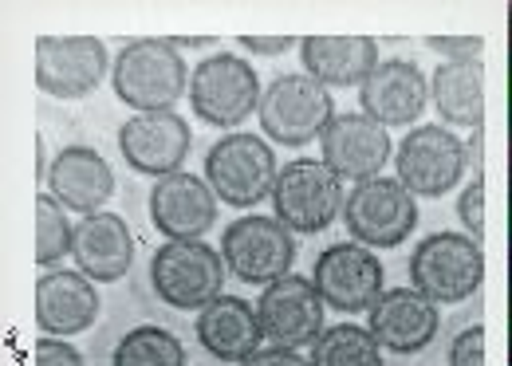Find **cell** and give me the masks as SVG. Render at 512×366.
<instances>
[{"instance_id": "obj_16", "label": "cell", "mask_w": 512, "mask_h": 366, "mask_svg": "<svg viewBox=\"0 0 512 366\" xmlns=\"http://www.w3.org/2000/svg\"><path fill=\"white\" fill-rule=\"evenodd\" d=\"M320 162L343 182H367L379 178L390 162V138L379 122H371L363 111L359 115H339L327 122L320 134Z\"/></svg>"}, {"instance_id": "obj_19", "label": "cell", "mask_w": 512, "mask_h": 366, "mask_svg": "<svg viewBox=\"0 0 512 366\" xmlns=\"http://www.w3.org/2000/svg\"><path fill=\"white\" fill-rule=\"evenodd\" d=\"M363 115L379 126H410L430 103V83L414 60H379L359 87Z\"/></svg>"}, {"instance_id": "obj_10", "label": "cell", "mask_w": 512, "mask_h": 366, "mask_svg": "<svg viewBox=\"0 0 512 366\" xmlns=\"http://www.w3.org/2000/svg\"><path fill=\"white\" fill-rule=\"evenodd\" d=\"M465 142L446 126H414L394 158L398 185L418 197H446L453 185L465 178Z\"/></svg>"}, {"instance_id": "obj_32", "label": "cell", "mask_w": 512, "mask_h": 366, "mask_svg": "<svg viewBox=\"0 0 512 366\" xmlns=\"http://www.w3.org/2000/svg\"><path fill=\"white\" fill-rule=\"evenodd\" d=\"M237 366H312V363L300 359V351H288V347H260V351H253L245 363Z\"/></svg>"}, {"instance_id": "obj_20", "label": "cell", "mask_w": 512, "mask_h": 366, "mask_svg": "<svg viewBox=\"0 0 512 366\" xmlns=\"http://www.w3.org/2000/svg\"><path fill=\"white\" fill-rule=\"evenodd\" d=\"M48 189L71 213H103L115 197V170L95 146H64L48 166Z\"/></svg>"}, {"instance_id": "obj_28", "label": "cell", "mask_w": 512, "mask_h": 366, "mask_svg": "<svg viewBox=\"0 0 512 366\" xmlns=\"http://www.w3.org/2000/svg\"><path fill=\"white\" fill-rule=\"evenodd\" d=\"M457 217L465 225V237L469 241H485V178L469 182L457 197Z\"/></svg>"}, {"instance_id": "obj_30", "label": "cell", "mask_w": 512, "mask_h": 366, "mask_svg": "<svg viewBox=\"0 0 512 366\" xmlns=\"http://www.w3.org/2000/svg\"><path fill=\"white\" fill-rule=\"evenodd\" d=\"M426 48H430V52H438V56H446V63L481 60V52H485L481 36H430V40H426Z\"/></svg>"}, {"instance_id": "obj_13", "label": "cell", "mask_w": 512, "mask_h": 366, "mask_svg": "<svg viewBox=\"0 0 512 366\" xmlns=\"http://www.w3.org/2000/svg\"><path fill=\"white\" fill-rule=\"evenodd\" d=\"M256 319L264 339H272V347H312L323 335V300L312 280L304 276H284L276 284H268L256 300Z\"/></svg>"}, {"instance_id": "obj_29", "label": "cell", "mask_w": 512, "mask_h": 366, "mask_svg": "<svg viewBox=\"0 0 512 366\" xmlns=\"http://www.w3.org/2000/svg\"><path fill=\"white\" fill-rule=\"evenodd\" d=\"M449 366H485V327L473 323L465 327L453 347H449Z\"/></svg>"}, {"instance_id": "obj_12", "label": "cell", "mask_w": 512, "mask_h": 366, "mask_svg": "<svg viewBox=\"0 0 512 366\" xmlns=\"http://www.w3.org/2000/svg\"><path fill=\"white\" fill-rule=\"evenodd\" d=\"M386 280L383 260L355 241H339L331 248H323L312 264V284L320 292L323 307H335V311H367V307L379 300Z\"/></svg>"}, {"instance_id": "obj_5", "label": "cell", "mask_w": 512, "mask_h": 366, "mask_svg": "<svg viewBox=\"0 0 512 366\" xmlns=\"http://www.w3.org/2000/svg\"><path fill=\"white\" fill-rule=\"evenodd\" d=\"M272 209L288 233L316 237L343 213V182L316 158H296L276 174Z\"/></svg>"}, {"instance_id": "obj_9", "label": "cell", "mask_w": 512, "mask_h": 366, "mask_svg": "<svg viewBox=\"0 0 512 366\" xmlns=\"http://www.w3.org/2000/svg\"><path fill=\"white\" fill-rule=\"evenodd\" d=\"M343 225L347 237L363 248H398L418 225V201L398 178H367L343 197Z\"/></svg>"}, {"instance_id": "obj_14", "label": "cell", "mask_w": 512, "mask_h": 366, "mask_svg": "<svg viewBox=\"0 0 512 366\" xmlns=\"http://www.w3.org/2000/svg\"><path fill=\"white\" fill-rule=\"evenodd\" d=\"M193 134L190 122L174 111H158V115H130L119 126V150L127 158V166L142 178H170L182 170V162L190 158Z\"/></svg>"}, {"instance_id": "obj_18", "label": "cell", "mask_w": 512, "mask_h": 366, "mask_svg": "<svg viewBox=\"0 0 512 366\" xmlns=\"http://www.w3.org/2000/svg\"><path fill=\"white\" fill-rule=\"evenodd\" d=\"M99 311H103L99 288L83 272L48 268L36 280V327L52 339H71L91 331L99 323Z\"/></svg>"}, {"instance_id": "obj_7", "label": "cell", "mask_w": 512, "mask_h": 366, "mask_svg": "<svg viewBox=\"0 0 512 366\" xmlns=\"http://www.w3.org/2000/svg\"><path fill=\"white\" fill-rule=\"evenodd\" d=\"M296 252H300L296 237L276 217H260V213L233 221L225 229V237H221L225 272L237 276L249 288H268V284L292 276Z\"/></svg>"}, {"instance_id": "obj_23", "label": "cell", "mask_w": 512, "mask_h": 366, "mask_svg": "<svg viewBox=\"0 0 512 366\" xmlns=\"http://www.w3.org/2000/svg\"><path fill=\"white\" fill-rule=\"evenodd\" d=\"M300 60L320 87H363L379 63V44L371 36H304Z\"/></svg>"}, {"instance_id": "obj_3", "label": "cell", "mask_w": 512, "mask_h": 366, "mask_svg": "<svg viewBox=\"0 0 512 366\" xmlns=\"http://www.w3.org/2000/svg\"><path fill=\"white\" fill-rule=\"evenodd\" d=\"M276 174V154L256 134H225L205 154V182L229 209H256L264 197H272Z\"/></svg>"}, {"instance_id": "obj_22", "label": "cell", "mask_w": 512, "mask_h": 366, "mask_svg": "<svg viewBox=\"0 0 512 366\" xmlns=\"http://www.w3.org/2000/svg\"><path fill=\"white\" fill-rule=\"evenodd\" d=\"M197 343L217 359V363H245L253 351H260L264 331L256 319V307L241 296H217L213 304L197 311Z\"/></svg>"}, {"instance_id": "obj_27", "label": "cell", "mask_w": 512, "mask_h": 366, "mask_svg": "<svg viewBox=\"0 0 512 366\" xmlns=\"http://www.w3.org/2000/svg\"><path fill=\"white\" fill-rule=\"evenodd\" d=\"M75 244V225H67L64 205L52 193L36 197V264L56 268Z\"/></svg>"}, {"instance_id": "obj_31", "label": "cell", "mask_w": 512, "mask_h": 366, "mask_svg": "<svg viewBox=\"0 0 512 366\" xmlns=\"http://www.w3.org/2000/svg\"><path fill=\"white\" fill-rule=\"evenodd\" d=\"M32 366H83V355H79L67 339L40 335L36 347H32Z\"/></svg>"}, {"instance_id": "obj_25", "label": "cell", "mask_w": 512, "mask_h": 366, "mask_svg": "<svg viewBox=\"0 0 512 366\" xmlns=\"http://www.w3.org/2000/svg\"><path fill=\"white\" fill-rule=\"evenodd\" d=\"M312 366H383V347L371 339L367 327L335 323L323 327V335L312 343Z\"/></svg>"}, {"instance_id": "obj_2", "label": "cell", "mask_w": 512, "mask_h": 366, "mask_svg": "<svg viewBox=\"0 0 512 366\" xmlns=\"http://www.w3.org/2000/svg\"><path fill=\"white\" fill-rule=\"evenodd\" d=\"M485 284V248L465 233H430L410 256V288L430 304H461Z\"/></svg>"}, {"instance_id": "obj_8", "label": "cell", "mask_w": 512, "mask_h": 366, "mask_svg": "<svg viewBox=\"0 0 512 366\" xmlns=\"http://www.w3.org/2000/svg\"><path fill=\"white\" fill-rule=\"evenodd\" d=\"M256 103H260V79L249 60L233 52H217L193 67L190 107L205 126L233 130L256 115Z\"/></svg>"}, {"instance_id": "obj_33", "label": "cell", "mask_w": 512, "mask_h": 366, "mask_svg": "<svg viewBox=\"0 0 512 366\" xmlns=\"http://www.w3.org/2000/svg\"><path fill=\"white\" fill-rule=\"evenodd\" d=\"M300 40L292 36H241V48L245 52H256V56H284L288 48H296Z\"/></svg>"}, {"instance_id": "obj_24", "label": "cell", "mask_w": 512, "mask_h": 366, "mask_svg": "<svg viewBox=\"0 0 512 366\" xmlns=\"http://www.w3.org/2000/svg\"><path fill=\"white\" fill-rule=\"evenodd\" d=\"M430 95L442 122L449 126H481L485 119V67L481 60L442 63L430 75Z\"/></svg>"}, {"instance_id": "obj_4", "label": "cell", "mask_w": 512, "mask_h": 366, "mask_svg": "<svg viewBox=\"0 0 512 366\" xmlns=\"http://www.w3.org/2000/svg\"><path fill=\"white\" fill-rule=\"evenodd\" d=\"M256 119L272 142L308 146L327 130V122L335 119V103H331V91L320 87L316 79H308L304 71L300 75H276L260 91Z\"/></svg>"}, {"instance_id": "obj_26", "label": "cell", "mask_w": 512, "mask_h": 366, "mask_svg": "<svg viewBox=\"0 0 512 366\" xmlns=\"http://www.w3.org/2000/svg\"><path fill=\"white\" fill-rule=\"evenodd\" d=\"M111 366H186V347L174 331L142 323L119 339Z\"/></svg>"}, {"instance_id": "obj_6", "label": "cell", "mask_w": 512, "mask_h": 366, "mask_svg": "<svg viewBox=\"0 0 512 366\" xmlns=\"http://www.w3.org/2000/svg\"><path fill=\"white\" fill-rule=\"evenodd\" d=\"M150 284L162 304L201 311L225 288V260L205 241H166L150 256Z\"/></svg>"}, {"instance_id": "obj_1", "label": "cell", "mask_w": 512, "mask_h": 366, "mask_svg": "<svg viewBox=\"0 0 512 366\" xmlns=\"http://www.w3.org/2000/svg\"><path fill=\"white\" fill-rule=\"evenodd\" d=\"M115 95L138 115L174 111L182 95H190V67L178 56L174 40L162 36H138L127 40L115 71H111Z\"/></svg>"}, {"instance_id": "obj_35", "label": "cell", "mask_w": 512, "mask_h": 366, "mask_svg": "<svg viewBox=\"0 0 512 366\" xmlns=\"http://www.w3.org/2000/svg\"><path fill=\"white\" fill-rule=\"evenodd\" d=\"M36 178L48 182V174H44V142H40V138H36Z\"/></svg>"}, {"instance_id": "obj_21", "label": "cell", "mask_w": 512, "mask_h": 366, "mask_svg": "<svg viewBox=\"0 0 512 366\" xmlns=\"http://www.w3.org/2000/svg\"><path fill=\"white\" fill-rule=\"evenodd\" d=\"M71 256H75V268L87 280H95V284H119L130 272V260H134L130 225L119 213H111V209L83 217L75 225Z\"/></svg>"}, {"instance_id": "obj_34", "label": "cell", "mask_w": 512, "mask_h": 366, "mask_svg": "<svg viewBox=\"0 0 512 366\" xmlns=\"http://www.w3.org/2000/svg\"><path fill=\"white\" fill-rule=\"evenodd\" d=\"M174 48H213V36H174Z\"/></svg>"}, {"instance_id": "obj_17", "label": "cell", "mask_w": 512, "mask_h": 366, "mask_svg": "<svg viewBox=\"0 0 512 366\" xmlns=\"http://www.w3.org/2000/svg\"><path fill=\"white\" fill-rule=\"evenodd\" d=\"M150 225L166 241H201L217 225V197L197 174H170L150 189Z\"/></svg>"}, {"instance_id": "obj_15", "label": "cell", "mask_w": 512, "mask_h": 366, "mask_svg": "<svg viewBox=\"0 0 512 366\" xmlns=\"http://www.w3.org/2000/svg\"><path fill=\"white\" fill-rule=\"evenodd\" d=\"M442 315L414 288H383L379 300L367 307V331L390 355H418L438 339Z\"/></svg>"}, {"instance_id": "obj_11", "label": "cell", "mask_w": 512, "mask_h": 366, "mask_svg": "<svg viewBox=\"0 0 512 366\" xmlns=\"http://www.w3.org/2000/svg\"><path fill=\"white\" fill-rule=\"evenodd\" d=\"M107 75V44L99 36H40L36 87L52 99H87Z\"/></svg>"}]
</instances>
